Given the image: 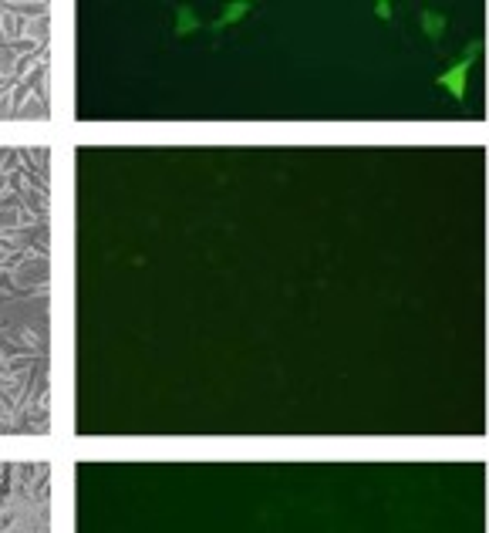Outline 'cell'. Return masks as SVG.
Listing matches in <instances>:
<instances>
[{"mask_svg": "<svg viewBox=\"0 0 489 533\" xmlns=\"http://www.w3.org/2000/svg\"><path fill=\"white\" fill-rule=\"evenodd\" d=\"M469 64H472V54L465 58L463 68H452L449 75L442 78V85H445V88H449V91L456 95V98H463V91H465V71H469Z\"/></svg>", "mask_w": 489, "mask_h": 533, "instance_id": "1", "label": "cell"}]
</instances>
